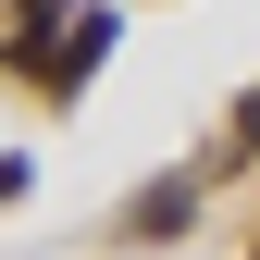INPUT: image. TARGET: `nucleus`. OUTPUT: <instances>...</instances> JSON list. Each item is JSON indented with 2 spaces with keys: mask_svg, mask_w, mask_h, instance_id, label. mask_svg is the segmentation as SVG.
I'll return each mask as SVG.
<instances>
[{
  "mask_svg": "<svg viewBox=\"0 0 260 260\" xmlns=\"http://www.w3.org/2000/svg\"><path fill=\"white\" fill-rule=\"evenodd\" d=\"M186 211H199V174H161V186H137V211H124V236H186Z\"/></svg>",
  "mask_w": 260,
  "mask_h": 260,
  "instance_id": "nucleus-1",
  "label": "nucleus"
},
{
  "mask_svg": "<svg viewBox=\"0 0 260 260\" xmlns=\"http://www.w3.org/2000/svg\"><path fill=\"white\" fill-rule=\"evenodd\" d=\"M112 50V13H87V25H62V50L38 62V87H62V100H75V87H87V62H100Z\"/></svg>",
  "mask_w": 260,
  "mask_h": 260,
  "instance_id": "nucleus-2",
  "label": "nucleus"
},
{
  "mask_svg": "<svg viewBox=\"0 0 260 260\" xmlns=\"http://www.w3.org/2000/svg\"><path fill=\"white\" fill-rule=\"evenodd\" d=\"M13 186H25V161H0V199H13Z\"/></svg>",
  "mask_w": 260,
  "mask_h": 260,
  "instance_id": "nucleus-3",
  "label": "nucleus"
}]
</instances>
